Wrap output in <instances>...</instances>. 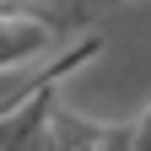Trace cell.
<instances>
[{
	"label": "cell",
	"instance_id": "cell-1",
	"mask_svg": "<svg viewBox=\"0 0 151 151\" xmlns=\"http://www.w3.org/2000/svg\"><path fill=\"white\" fill-rule=\"evenodd\" d=\"M81 27H86L81 11H54L43 0H32V6H0V70L38 60L54 38H70Z\"/></svg>",
	"mask_w": 151,
	"mask_h": 151
},
{
	"label": "cell",
	"instance_id": "cell-2",
	"mask_svg": "<svg viewBox=\"0 0 151 151\" xmlns=\"http://www.w3.org/2000/svg\"><path fill=\"white\" fill-rule=\"evenodd\" d=\"M49 146L54 151H135V124H97L70 108H54Z\"/></svg>",
	"mask_w": 151,
	"mask_h": 151
}]
</instances>
